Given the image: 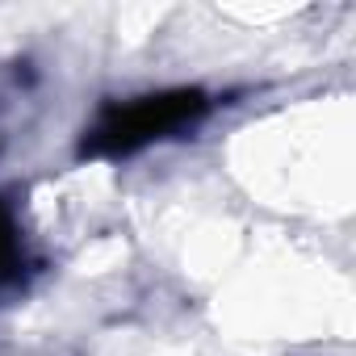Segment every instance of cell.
<instances>
[{
    "instance_id": "1",
    "label": "cell",
    "mask_w": 356,
    "mask_h": 356,
    "mask_svg": "<svg viewBox=\"0 0 356 356\" xmlns=\"http://www.w3.org/2000/svg\"><path fill=\"white\" fill-rule=\"evenodd\" d=\"M206 109H210V101L202 88H172V92L134 97V101L109 105L92 122V130H84L80 151L84 155H130L147 143L172 138L176 130L193 126Z\"/></svg>"
},
{
    "instance_id": "2",
    "label": "cell",
    "mask_w": 356,
    "mask_h": 356,
    "mask_svg": "<svg viewBox=\"0 0 356 356\" xmlns=\"http://www.w3.org/2000/svg\"><path fill=\"white\" fill-rule=\"evenodd\" d=\"M22 277H26V243H22V231H17L9 206H0V298L17 289Z\"/></svg>"
}]
</instances>
